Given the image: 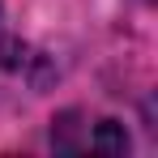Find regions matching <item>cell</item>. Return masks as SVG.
<instances>
[]
</instances>
